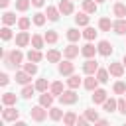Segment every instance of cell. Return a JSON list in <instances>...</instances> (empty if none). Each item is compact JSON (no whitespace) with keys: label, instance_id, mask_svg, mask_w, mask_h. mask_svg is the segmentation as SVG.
Masks as SVG:
<instances>
[{"label":"cell","instance_id":"6da1fadb","mask_svg":"<svg viewBox=\"0 0 126 126\" xmlns=\"http://www.w3.org/2000/svg\"><path fill=\"white\" fill-rule=\"evenodd\" d=\"M57 98H59L61 104H67V106H69V104H75V102L79 100V94L75 93V89H67V91H63Z\"/></svg>","mask_w":126,"mask_h":126},{"label":"cell","instance_id":"7a4b0ae2","mask_svg":"<svg viewBox=\"0 0 126 126\" xmlns=\"http://www.w3.org/2000/svg\"><path fill=\"white\" fill-rule=\"evenodd\" d=\"M30 116H32V120H33V122H43V120L47 118V108H45V106H41V104L32 106Z\"/></svg>","mask_w":126,"mask_h":126},{"label":"cell","instance_id":"3957f363","mask_svg":"<svg viewBox=\"0 0 126 126\" xmlns=\"http://www.w3.org/2000/svg\"><path fill=\"white\" fill-rule=\"evenodd\" d=\"M2 120L4 122H16V120H20V110H16V104L14 106H4Z\"/></svg>","mask_w":126,"mask_h":126},{"label":"cell","instance_id":"277c9868","mask_svg":"<svg viewBox=\"0 0 126 126\" xmlns=\"http://www.w3.org/2000/svg\"><path fill=\"white\" fill-rule=\"evenodd\" d=\"M57 71L63 75V77H69L75 73V65H73V59H65V61H59L57 65Z\"/></svg>","mask_w":126,"mask_h":126},{"label":"cell","instance_id":"5b68a950","mask_svg":"<svg viewBox=\"0 0 126 126\" xmlns=\"http://www.w3.org/2000/svg\"><path fill=\"white\" fill-rule=\"evenodd\" d=\"M32 43V35L28 33V30H20L16 33V47H26Z\"/></svg>","mask_w":126,"mask_h":126},{"label":"cell","instance_id":"8992f818","mask_svg":"<svg viewBox=\"0 0 126 126\" xmlns=\"http://www.w3.org/2000/svg\"><path fill=\"white\" fill-rule=\"evenodd\" d=\"M96 49H98V53H100L102 57H110L112 51H114V47H112V43H110L108 39H100V41L96 43Z\"/></svg>","mask_w":126,"mask_h":126},{"label":"cell","instance_id":"52a82bcc","mask_svg":"<svg viewBox=\"0 0 126 126\" xmlns=\"http://www.w3.org/2000/svg\"><path fill=\"white\" fill-rule=\"evenodd\" d=\"M124 71H126V67H124V63L120 61H112V63H108V73L112 75V77H116V79H120L122 75H124Z\"/></svg>","mask_w":126,"mask_h":126},{"label":"cell","instance_id":"ba28073f","mask_svg":"<svg viewBox=\"0 0 126 126\" xmlns=\"http://www.w3.org/2000/svg\"><path fill=\"white\" fill-rule=\"evenodd\" d=\"M79 53H81V49H79V45L77 43H69L67 47H63V57L65 59H75V57H79Z\"/></svg>","mask_w":126,"mask_h":126},{"label":"cell","instance_id":"9c48e42d","mask_svg":"<svg viewBox=\"0 0 126 126\" xmlns=\"http://www.w3.org/2000/svg\"><path fill=\"white\" fill-rule=\"evenodd\" d=\"M96 71H98V61H96V59L91 57V59H87V61L83 63V73H85V75H94Z\"/></svg>","mask_w":126,"mask_h":126},{"label":"cell","instance_id":"30bf717a","mask_svg":"<svg viewBox=\"0 0 126 126\" xmlns=\"http://www.w3.org/2000/svg\"><path fill=\"white\" fill-rule=\"evenodd\" d=\"M57 8H59V12H61V16H69V14H73V12H75V6H73V0H59V4H57Z\"/></svg>","mask_w":126,"mask_h":126},{"label":"cell","instance_id":"8fae6325","mask_svg":"<svg viewBox=\"0 0 126 126\" xmlns=\"http://www.w3.org/2000/svg\"><path fill=\"white\" fill-rule=\"evenodd\" d=\"M98 85H100V81L96 79V75H87L85 77V81H83V87L87 89V91H94V89H98Z\"/></svg>","mask_w":126,"mask_h":126},{"label":"cell","instance_id":"7c38bea8","mask_svg":"<svg viewBox=\"0 0 126 126\" xmlns=\"http://www.w3.org/2000/svg\"><path fill=\"white\" fill-rule=\"evenodd\" d=\"M112 30L116 35H124L126 33V18H116L112 22Z\"/></svg>","mask_w":126,"mask_h":126},{"label":"cell","instance_id":"4fadbf2b","mask_svg":"<svg viewBox=\"0 0 126 126\" xmlns=\"http://www.w3.org/2000/svg\"><path fill=\"white\" fill-rule=\"evenodd\" d=\"M32 77H33V75H30V73L24 71V69L16 71V83H20L22 87H24V85H30V83H32Z\"/></svg>","mask_w":126,"mask_h":126},{"label":"cell","instance_id":"5bb4252c","mask_svg":"<svg viewBox=\"0 0 126 126\" xmlns=\"http://www.w3.org/2000/svg\"><path fill=\"white\" fill-rule=\"evenodd\" d=\"M75 24H77L79 28H87V26L91 24V16L83 10V12H79V14L75 16Z\"/></svg>","mask_w":126,"mask_h":126},{"label":"cell","instance_id":"9a60e30c","mask_svg":"<svg viewBox=\"0 0 126 126\" xmlns=\"http://www.w3.org/2000/svg\"><path fill=\"white\" fill-rule=\"evenodd\" d=\"M96 53H98V49H96V47H94V45H93L91 41H89V43H85V45L81 47V55H83V57H87V59L94 57Z\"/></svg>","mask_w":126,"mask_h":126},{"label":"cell","instance_id":"2e32d148","mask_svg":"<svg viewBox=\"0 0 126 126\" xmlns=\"http://www.w3.org/2000/svg\"><path fill=\"white\" fill-rule=\"evenodd\" d=\"M106 98H108V93H106L104 89H94V91H93V102H94V104H102Z\"/></svg>","mask_w":126,"mask_h":126},{"label":"cell","instance_id":"e0dca14e","mask_svg":"<svg viewBox=\"0 0 126 126\" xmlns=\"http://www.w3.org/2000/svg\"><path fill=\"white\" fill-rule=\"evenodd\" d=\"M53 98H55V94L45 91V93H41V94H39V104H41V106H45V108H51V106H53Z\"/></svg>","mask_w":126,"mask_h":126},{"label":"cell","instance_id":"ac0fdd59","mask_svg":"<svg viewBox=\"0 0 126 126\" xmlns=\"http://www.w3.org/2000/svg\"><path fill=\"white\" fill-rule=\"evenodd\" d=\"M26 57H28V61H33V63H39V61H41V59H43L45 55L41 53V49H35V47H32V49L28 51V55H26Z\"/></svg>","mask_w":126,"mask_h":126},{"label":"cell","instance_id":"d6986e66","mask_svg":"<svg viewBox=\"0 0 126 126\" xmlns=\"http://www.w3.org/2000/svg\"><path fill=\"white\" fill-rule=\"evenodd\" d=\"M61 57H63V53H61L59 49H47V53H45V59H47L49 63H59Z\"/></svg>","mask_w":126,"mask_h":126},{"label":"cell","instance_id":"ffe728a7","mask_svg":"<svg viewBox=\"0 0 126 126\" xmlns=\"http://www.w3.org/2000/svg\"><path fill=\"white\" fill-rule=\"evenodd\" d=\"M45 16H47V20H49V22H57V20H59V16H61V12H59V8H57V6H47Z\"/></svg>","mask_w":126,"mask_h":126},{"label":"cell","instance_id":"44dd1931","mask_svg":"<svg viewBox=\"0 0 126 126\" xmlns=\"http://www.w3.org/2000/svg\"><path fill=\"white\" fill-rule=\"evenodd\" d=\"M81 6H83V10H85L87 14H94V12L98 10V2H94V0H83Z\"/></svg>","mask_w":126,"mask_h":126},{"label":"cell","instance_id":"7402d4cb","mask_svg":"<svg viewBox=\"0 0 126 126\" xmlns=\"http://www.w3.org/2000/svg\"><path fill=\"white\" fill-rule=\"evenodd\" d=\"M2 24H4V26H14V24H18L16 12H4V14H2Z\"/></svg>","mask_w":126,"mask_h":126},{"label":"cell","instance_id":"603a6c76","mask_svg":"<svg viewBox=\"0 0 126 126\" xmlns=\"http://www.w3.org/2000/svg\"><path fill=\"white\" fill-rule=\"evenodd\" d=\"M65 35H67V39H69V41H73V43H77V41H79V39L83 37V32H79L77 28H69Z\"/></svg>","mask_w":126,"mask_h":126},{"label":"cell","instance_id":"cb8c5ba5","mask_svg":"<svg viewBox=\"0 0 126 126\" xmlns=\"http://www.w3.org/2000/svg\"><path fill=\"white\" fill-rule=\"evenodd\" d=\"M16 102H18L16 93H4V94H2V104H4V106H14Z\"/></svg>","mask_w":126,"mask_h":126},{"label":"cell","instance_id":"d4e9b609","mask_svg":"<svg viewBox=\"0 0 126 126\" xmlns=\"http://www.w3.org/2000/svg\"><path fill=\"white\" fill-rule=\"evenodd\" d=\"M112 14H114L116 18H126V6L122 4V0H120V2H114V6H112Z\"/></svg>","mask_w":126,"mask_h":126},{"label":"cell","instance_id":"484cf974","mask_svg":"<svg viewBox=\"0 0 126 126\" xmlns=\"http://www.w3.org/2000/svg\"><path fill=\"white\" fill-rule=\"evenodd\" d=\"M81 85H83V79H81L79 75H75V73L69 75V79H67V87H69V89H79Z\"/></svg>","mask_w":126,"mask_h":126},{"label":"cell","instance_id":"4316f807","mask_svg":"<svg viewBox=\"0 0 126 126\" xmlns=\"http://www.w3.org/2000/svg\"><path fill=\"white\" fill-rule=\"evenodd\" d=\"M35 91H37L35 85L30 83V85H24V87H22V93H20V94H22V98H32V96L35 94Z\"/></svg>","mask_w":126,"mask_h":126},{"label":"cell","instance_id":"83f0119b","mask_svg":"<svg viewBox=\"0 0 126 126\" xmlns=\"http://www.w3.org/2000/svg\"><path fill=\"white\" fill-rule=\"evenodd\" d=\"M102 108L106 110V112H114V110H118V100L116 98H106L104 102H102Z\"/></svg>","mask_w":126,"mask_h":126},{"label":"cell","instance_id":"f1b7e54d","mask_svg":"<svg viewBox=\"0 0 126 126\" xmlns=\"http://www.w3.org/2000/svg\"><path fill=\"white\" fill-rule=\"evenodd\" d=\"M77 118H79V116H77L73 110H69V112L63 114V124H65V126H75V124H77Z\"/></svg>","mask_w":126,"mask_h":126},{"label":"cell","instance_id":"f546056e","mask_svg":"<svg viewBox=\"0 0 126 126\" xmlns=\"http://www.w3.org/2000/svg\"><path fill=\"white\" fill-rule=\"evenodd\" d=\"M43 37H45V43L53 45V43H57V39H59V33H57L55 30H47V32L43 33Z\"/></svg>","mask_w":126,"mask_h":126},{"label":"cell","instance_id":"4dcf8cb0","mask_svg":"<svg viewBox=\"0 0 126 126\" xmlns=\"http://www.w3.org/2000/svg\"><path fill=\"white\" fill-rule=\"evenodd\" d=\"M98 30H100V32H110V30H112V22H110V18L102 16V18L98 20Z\"/></svg>","mask_w":126,"mask_h":126},{"label":"cell","instance_id":"1f68e13d","mask_svg":"<svg viewBox=\"0 0 126 126\" xmlns=\"http://www.w3.org/2000/svg\"><path fill=\"white\" fill-rule=\"evenodd\" d=\"M43 45H45V37H43V35H39V33H33V35H32V47L41 49Z\"/></svg>","mask_w":126,"mask_h":126},{"label":"cell","instance_id":"d6a6232c","mask_svg":"<svg viewBox=\"0 0 126 126\" xmlns=\"http://www.w3.org/2000/svg\"><path fill=\"white\" fill-rule=\"evenodd\" d=\"M32 22H33L37 28H41V26L47 22V16H45L43 12H35V14H33V18H32Z\"/></svg>","mask_w":126,"mask_h":126},{"label":"cell","instance_id":"836d02e7","mask_svg":"<svg viewBox=\"0 0 126 126\" xmlns=\"http://www.w3.org/2000/svg\"><path fill=\"white\" fill-rule=\"evenodd\" d=\"M49 118H51L53 122L63 120V110H61V108H57V106H51V108H49Z\"/></svg>","mask_w":126,"mask_h":126},{"label":"cell","instance_id":"e575fe53","mask_svg":"<svg viewBox=\"0 0 126 126\" xmlns=\"http://www.w3.org/2000/svg\"><path fill=\"white\" fill-rule=\"evenodd\" d=\"M94 75H96V79H98L102 85H104V83H108V77H110V73H108V67H106V69H100V67H98V71H96Z\"/></svg>","mask_w":126,"mask_h":126},{"label":"cell","instance_id":"d590c367","mask_svg":"<svg viewBox=\"0 0 126 126\" xmlns=\"http://www.w3.org/2000/svg\"><path fill=\"white\" fill-rule=\"evenodd\" d=\"M63 91H65V89H63V83H61V81H53L51 87H49V93H53L55 96H59Z\"/></svg>","mask_w":126,"mask_h":126},{"label":"cell","instance_id":"8d00e7d4","mask_svg":"<svg viewBox=\"0 0 126 126\" xmlns=\"http://www.w3.org/2000/svg\"><path fill=\"white\" fill-rule=\"evenodd\" d=\"M0 37H2V41H10V39L14 37L10 26H2V30H0Z\"/></svg>","mask_w":126,"mask_h":126},{"label":"cell","instance_id":"74e56055","mask_svg":"<svg viewBox=\"0 0 126 126\" xmlns=\"http://www.w3.org/2000/svg\"><path fill=\"white\" fill-rule=\"evenodd\" d=\"M96 33H98V32H96L94 28H91V26H87V28H85V32H83V37H85L87 41H93V39L96 37Z\"/></svg>","mask_w":126,"mask_h":126},{"label":"cell","instance_id":"f35d334b","mask_svg":"<svg viewBox=\"0 0 126 126\" xmlns=\"http://www.w3.org/2000/svg\"><path fill=\"white\" fill-rule=\"evenodd\" d=\"M49 87H51V85H49L47 79H37V81H35V89H37V93H45Z\"/></svg>","mask_w":126,"mask_h":126},{"label":"cell","instance_id":"ab89813d","mask_svg":"<svg viewBox=\"0 0 126 126\" xmlns=\"http://www.w3.org/2000/svg\"><path fill=\"white\" fill-rule=\"evenodd\" d=\"M32 6V0H16V10L18 12H28Z\"/></svg>","mask_w":126,"mask_h":126},{"label":"cell","instance_id":"60d3db41","mask_svg":"<svg viewBox=\"0 0 126 126\" xmlns=\"http://www.w3.org/2000/svg\"><path fill=\"white\" fill-rule=\"evenodd\" d=\"M18 30H30V26H32V20L30 18H26V16H22V18H18Z\"/></svg>","mask_w":126,"mask_h":126},{"label":"cell","instance_id":"b9f144b4","mask_svg":"<svg viewBox=\"0 0 126 126\" xmlns=\"http://www.w3.org/2000/svg\"><path fill=\"white\" fill-rule=\"evenodd\" d=\"M22 69H24V71H28L30 75H35V73H37V63L28 61V63H24V65H22Z\"/></svg>","mask_w":126,"mask_h":126},{"label":"cell","instance_id":"7bdbcfd3","mask_svg":"<svg viewBox=\"0 0 126 126\" xmlns=\"http://www.w3.org/2000/svg\"><path fill=\"white\" fill-rule=\"evenodd\" d=\"M112 91H114V94H124V93H126V83L116 81V83L112 85Z\"/></svg>","mask_w":126,"mask_h":126},{"label":"cell","instance_id":"ee69618b","mask_svg":"<svg viewBox=\"0 0 126 126\" xmlns=\"http://www.w3.org/2000/svg\"><path fill=\"white\" fill-rule=\"evenodd\" d=\"M85 116H87L89 122H96L98 120V112L94 108H85Z\"/></svg>","mask_w":126,"mask_h":126},{"label":"cell","instance_id":"f6af8a7d","mask_svg":"<svg viewBox=\"0 0 126 126\" xmlns=\"http://www.w3.org/2000/svg\"><path fill=\"white\" fill-rule=\"evenodd\" d=\"M118 112L126 116V98H118Z\"/></svg>","mask_w":126,"mask_h":126},{"label":"cell","instance_id":"bcb514c9","mask_svg":"<svg viewBox=\"0 0 126 126\" xmlns=\"http://www.w3.org/2000/svg\"><path fill=\"white\" fill-rule=\"evenodd\" d=\"M10 83V77H8V73H0V87H6Z\"/></svg>","mask_w":126,"mask_h":126},{"label":"cell","instance_id":"7dc6e473","mask_svg":"<svg viewBox=\"0 0 126 126\" xmlns=\"http://www.w3.org/2000/svg\"><path fill=\"white\" fill-rule=\"evenodd\" d=\"M87 124H89V120H87V116H85V114L77 118V126H87Z\"/></svg>","mask_w":126,"mask_h":126},{"label":"cell","instance_id":"c3c4849f","mask_svg":"<svg viewBox=\"0 0 126 126\" xmlns=\"http://www.w3.org/2000/svg\"><path fill=\"white\" fill-rule=\"evenodd\" d=\"M43 4H45V0H32V6L33 8H41Z\"/></svg>","mask_w":126,"mask_h":126},{"label":"cell","instance_id":"681fc988","mask_svg":"<svg viewBox=\"0 0 126 126\" xmlns=\"http://www.w3.org/2000/svg\"><path fill=\"white\" fill-rule=\"evenodd\" d=\"M94 124H98V126H106V124H108V120H106V118H98Z\"/></svg>","mask_w":126,"mask_h":126},{"label":"cell","instance_id":"f907efd6","mask_svg":"<svg viewBox=\"0 0 126 126\" xmlns=\"http://www.w3.org/2000/svg\"><path fill=\"white\" fill-rule=\"evenodd\" d=\"M10 6V0H0V8H8Z\"/></svg>","mask_w":126,"mask_h":126},{"label":"cell","instance_id":"816d5d0a","mask_svg":"<svg viewBox=\"0 0 126 126\" xmlns=\"http://www.w3.org/2000/svg\"><path fill=\"white\" fill-rule=\"evenodd\" d=\"M122 63H124V67H126V53H124V59H122Z\"/></svg>","mask_w":126,"mask_h":126},{"label":"cell","instance_id":"f5cc1de1","mask_svg":"<svg viewBox=\"0 0 126 126\" xmlns=\"http://www.w3.org/2000/svg\"><path fill=\"white\" fill-rule=\"evenodd\" d=\"M94 2H98V4H102V2H106V0H94Z\"/></svg>","mask_w":126,"mask_h":126},{"label":"cell","instance_id":"db71d44e","mask_svg":"<svg viewBox=\"0 0 126 126\" xmlns=\"http://www.w3.org/2000/svg\"><path fill=\"white\" fill-rule=\"evenodd\" d=\"M124 98H126V93H124Z\"/></svg>","mask_w":126,"mask_h":126},{"label":"cell","instance_id":"11a10c76","mask_svg":"<svg viewBox=\"0 0 126 126\" xmlns=\"http://www.w3.org/2000/svg\"><path fill=\"white\" fill-rule=\"evenodd\" d=\"M116 2H120V0H116Z\"/></svg>","mask_w":126,"mask_h":126}]
</instances>
